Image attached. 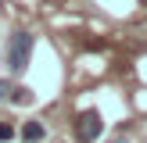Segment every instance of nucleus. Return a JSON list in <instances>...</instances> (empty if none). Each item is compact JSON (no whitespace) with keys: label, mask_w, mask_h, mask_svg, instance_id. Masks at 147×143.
<instances>
[{"label":"nucleus","mask_w":147,"mask_h":143,"mask_svg":"<svg viewBox=\"0 0 147 143\" xmlns=\"http://www.w3.org/2000/svg\"><path fill=\"white\" fill-rule=\"evenodd\" d=\"M29 57H32V32H14L7 39V64H11V72H25Z\"/></svg>","instance_id":"obj_1"},{"label":"nucleus","mask_w":147,"mask_h":143,"mask_svg":"<svg viewBox=\"0 0 147 143\" xmlns=\"http://www.w3.org/2000/svg\"><path fill=\"white\" fill-rule=\"evenodd\" d=\"M100 129H104V122H100V111H83L76 118V136L79 143H93L100 136Z\"/></svg>","instance_id":"obj_2"},{"label":"nucleus","mask_w":147,"mask_h":143,"mask_svg":"<svg viewBox=\"0 0 147 143\" xmlns=\"http://www.w3.org/2000/svg\"><path fill=\"white\" fill-rule=\"evenodd\" d=\"M43 136H47L43 122H25V125H22V140H25V143H40Z\"/></svg>","instance_id":"obj_3"},{"label":"nucleus","mask_w":147,"mask_h":143,"mask_svg":"<svg viewBox=\"0 0 147 143\" xmlns=\"http://www.w3.org/2000/svg\"><path fill=\"white\" fill-rule=\"evenodd\" d=\"M14 136V125H7V122H0V140H11Z\"/></svg>","instance_id":"obj_4"},{"label":"nucleus","mask_w":147,"mask_h":143,"mask_svg":"<svg viewBox=\"0 0 147 143\" xmlns=\"http://www.w3.org/2000/svg\"><path fill=\"white\" fill-rule=\"evenodd\" d=\"M11 93H14V90H11V82H7V79H0V100L11 97Z\"/></svg>","instance_id":"obj_5"},{"label":"nucleus","mask_w":147,"mask_h":143,"mask_svg":"<svg viewBox=\"0 0 147 143\" xmlns=\"http://www.w3.org/2000/svg\"><path fill=\"white\" fill-rule=\"evenodd\" d=\"M14 100L18 104H29V90H14Z\"/></svg>","instance_id":"obj_6"},{"label":"nucleus","mask_w":147,"mask_h":143,"mask_svg":"<svg viewBox=\"0 0 147 143\" xmlns=\"http://www.w3.org/2000/svg\"><path fill=\"white\" fill-rule=\"evenodd\" d=\"M111 143H126V140H122V136H119V140H111Z\"/></svg>","instance_id":"obj_7"},{"label":"nucleus","mask_w":147,"mask_h":143,"mask_svg":"<svg viewBox=\"0 0 147 143\" xmlns=\"http://www.w3.org/2000/svg\"><path fill=\"white\" fill-rule=\"evenodd\" d=\"M144 4H147V0H144Z\"/></svg>","instance_id":"obj_8"}]
</instances>
